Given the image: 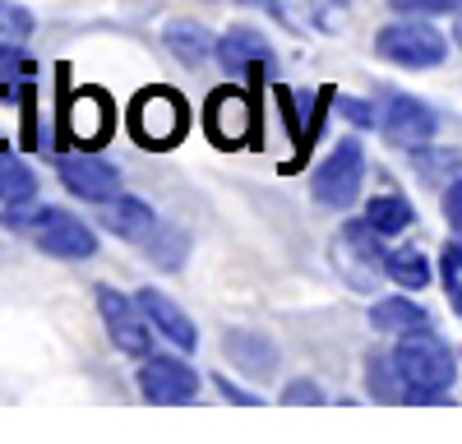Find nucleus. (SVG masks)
Returning a JSON list of instances; mask_svg holds the SVG:
<instances>
[{"label":"nucleus","instance_id":"f257e3e1","mask_svg":"<svg viewBox=\"0 0 462 444\" xmlns=\"http://www.w3.org/2000/svg\"><path fill=\"white\" fill-rule=\"evenodd\" d=\"M393 365H398V380L407 389V398H420V402H435L453 389V352L426 328H411L402 333V343L393 352Z\"/></svg>","mask_w":462,"mask_h":444},{"label":"nucleus","instance_id":"f03ea898","mask_svg":"<svg viewBox=\"0 0 462 444\" xmlns=\"http://www.w3.org/2000/svg\"><path fill=\"white\" fill-rule=\"evenodd\" d=\"M374 51L383 60H393V65H407V69H430L448 56V42H444V32L430 28V23H420L416 14L407 23H389V28H379L374 32Z\"/></svg>","mask_w":462,"mask_h":444},{"label":"nucleus","instance_id":"7ed1b4c3","mask_svg":"<svg viewBox=\"0 0 462 444\" xmlns=\"http://www.w3.org/2000/svg\"><path fill=\"white\" fill-rule=\"evenodd\" d=\"M185 102L167 88H148L134 97L130 106V130L143 148H171L180 134H185Z\"/></svg>","mask_w":462,"mask_h":444},{"label":"nucleus","instance_id":"20e7f679","mask_svg":"<svg viewBox=\"0 0 462 444\" xmlns=\"http://www.w3.org/2000/svg\"><path fill=\"white\" fill-rule=\"evenodd\" d=\"M361 180H365V153H361V143H356V139H342L333 153L315 167L310 190H315L319 204L346 208V204L361 195Z\"/></svg>","mask_w":462,"mask_h":444},{"label":"nucleus","instance_id":"39448f33","mask_svg":"<svg viewBox=\"0 0 462 444\" xmlns=\"http://www.w3.org/2000/svg\"><path fill=\"white\" fill-rule=\"evenodd\" d=\"M389 264V250H383V232H374L370 222H346L342 236H337V269L346 282H356L361 291L374 287V278Z\"/></svg>","mask_w":462,"mask_h":444},{"label":"nucleus","instance_id":"423d86ee","mask_svg":"<svg viewBox=\"0 0 462 444\" xmlns=\"http://www.w3.org/2000/svg\"><path fill=\"white\" fill-rule=\"evenodd\" d=\"M97 310L106 319V333H111L116 347L125 356H148L152 333H148V315L139 310V301H125V296L111 291V287H97Z\"/></svg>","mask_w":462,"mask_h":444},{"label":"nucleus","instance_id":"0eeeda50","mask_svg":"<svg viewBox=\"0 0 462 444\" xmlns=\"http://www.w3.org/2000/svg\"><path fill=\"white\" fill-rule=\"evenodd\" d=\"M56 171L65 180V190L79 195L84 204H111V199H121V171H116L106 158H93V153L60 158Z\"/></svg>","mask_w":462,"mask_h":444},{"label":"nucleus","instance_id":"6e6552de","mask_svg":"<svg viewBox=\"0 0 462 444\" xmlns=\"http://www.w3.org/2000/svg\"><path fill=\"white\" fill-rule=\"evenodd\" d=\"M37 245L56 259H88L97 254V236L88 222H79L65 208H42L37 213Z\"/></svg>","mask_w":462,"mask_h":444},{"label":"nucleus","instance_id":"1a4fd4ad","mask_svg":"<svg viewBox=\"0 0 462 444\" xmlns=\"http://www.w3.org/2000/svg\"><path fill=\"white\" fill-rule=\"evenodd\" d=\"M139 389L148 402H189L199 393V375L176 356H152L139 370Z\"/></svg>","mask_w":462,"mask_h":444},{"label":"nucleus","instance_id":"9d476101","mask_svg":"<svg viewBox=\"0 0 462 444\" xmlns=\"http://www.w3.org/2000/svg\"><path fill=\"white\" fill-rule=\"evenodd\" d=\"M204 125H208L213 143L236 148V143H245V139H250L254 111H250V102H245L236 88H217V93L208 97V106H204Z\"/></svg>","mask_w":462,"mask_h":444},{"label":"nucleus","instance_id":"9b49d317","mask_svg":"<svg viewBox=\"0 0 462 444\" xmlns=\"http://www.w3.org/2000/svg\"><path fill=\"white\" fill-rule=\"evenodd\" d=\"M383 134H389V143L398 148H426L435 139V111L426 102H416V97H393L389 111H383Z\"/></svg>","mask_w":462,"mask_h":444},{"label":"nucleus","instance_id":"f8f14e48","mask_svg":"<svg viewBox=\"0 0 462 444\" xmlns=\"http://www.w3.org/2000/svg\"><path fill=\"white\" fill-rule=\"evenodd\" d=\"M222 352L250 380H268L278 370V347L268 343V333H254V328H231L222 338Z\"/></svg>","mask_w":462,"mask_h":444},{"label":"nucleus","instance_id":"ddd939ff","mask_svg":"<svg viewBox=\"0 0 462 444\" xmlns=\"http://www.w3.org/2000/svg\"><path fill=\"white\" fill-rule=\"evenodd\" d=\"M139 310H143V315H148V324L158 328L162 338H171L176 347H185V352H189V347L199 343V328H195V319H189V315L171 301V296H167V291H158V287H143V291H139Z\"/></svg>","mask_w":462,"mask_h":444},{"label":"nucleus","instance_id":"4468645a","mask_svg":"<svg viewBox=\"0 0 462 444\" xmlns=\"http://www.w3.org/2000/svg\"><path fill=\"white\" fill-rule=\"evenodd\" d=\"M217 60L231 74H245L254 65H273V47H268L254 28H231L222 42H217Z\"/></svg>","mask_w":462,"mask_h":444},{"label":"nucleus","instance_id":"2eb2a0df","mask_svg":"<svg viewBox=\"0 0 462 444\" xmlns=\"http://www.w3.org/2000/svg\"><path fill=\"white\" fill-rule=\"evenodd\" d=\"M106 227H111L116 236H121V241H143V236H152V227H158V213H152L143 199L121 195V199H111Z\"/></svg>","mask_w":462,"mask_h":444},{"label":"nucleus","instance_id":"dca6fc26","mask_svg":"<svg viewBox=\"0 0 462 444\" xmlns=\"http://www.w3.org/2000/svg\"><path fill=\"white\" fill-rule=\"evenodd\" d=\"M370 324L379 333H411V328H426L430 315L420 310L416 301H407V296H389V301H374L370 306Z\"/></svg>","mask_w":462,"mask_h":444},{"label":"nucleus","instance_id":"f3484780","mask_svg":"<svg viewBox=\"0 0 462 444\" xmlns=\"http://www.w3.org/2000/svg\"><path fill=\"white\" fill-rule=\"evenodd\" d=\"M162 42H167V51H171L176 60H185V65H199L208 51H217V47H213V37H208V28H199V23H185V19L167 23Z\"/></svg>","mask_w":462,"mask_h":444},{"label":"nucleus","instance_id":"a211bd4d","mask_svg":"<svg viewBox=\"0 0 462 444\" xmlns=\"http://www.w3.org/2000/svg\"><path fill=\"white\" fill-rule=\"evenodd\" d=\"M111 125V111H106V97L102 93H79L69 106V130L79 134L84 143H97Z\"/></svg>","mask_w":462,"mask_h":444},{"label":"nucleus","instance_id":"6ab92c4d","mask_svg":"<svg viewBox=\"0 0 462 444\" xmlns=\"http://www.w3.org/2000/svg\"><path fill=\"white\" fill-rule=\"evenodd\" d=\"M411 204L402 199V195H374L370 199V208H365V222L374 232H383V236H398V232H407L411 227Z\"/></svg>","mask_w":462,"mask_h":444},{"label":"nucleus","instance_id":"aec40b11","mask_svg":"<svg viewBox=\"0 0 462 444\" xmlns=\"http://www.w3.org/2000/svg\"><path fill=\"white\" fill-rule=\"evenodd\" d=\"M383 273H389L393 282H402L407 291H420L430 282V259L420 254L416 245H402V250H389V264H383Z\"/></svg>","mask_w":462,"mask_h":444},{"label":"nucleus","instance_id":"412c9836","mask_svg":"<svg viewBox=\"0 0 462 444\" xmlns=\"http://www.w3.org/2000/svg\"><path fill=\"white\" fill-rule=\"evenodd\" d=\"M365 389H370V398H379V402H398V398H407V389H402V380H398V365H393V361H383V356H370Z\"/></svg>","mask_w":462,"mask_h":444},{"label":"nucleus","instance_id":"4be33fe9","mask_svg":"<svg viewBox=\"0 0 462 444\" xmlns=\"http://www.w3.org/2000/svg\"><path fill=\"white\" fill-rule=\"evenodd\" d=\"M180 254H185V236L158 222V236L148 241V259H152V264H162V269H176Z\"/></svg>","mask_w":462,"mask_h":444},{"label":"nucleus","instance_id":"5701e85b","mask_svg":"<svg viewBox=\"0 0 462 444\" xmlns=\"http://www.w3.org/2000/svg\"><path fill=\"white\" fill-rule=\"evenodd\" d=\"M0 195H10V204H19V199H28V195H32V176H28V167H23V162L0 158Z\"/></svg>","mask_w":462,"mask_h":444},{"label":"nucleus","instance_id":"b1692460","mask_svg":"<svg viewBox=\"0 0 462 444\" xmlns=\"http://www.w3.org/2000/svg\"><path fill=\"white\" fill-rule=\"evenodd\" d=\"M444 287H448V301L462 315V245H448L444 254Z\"/></svg>","mask_w":462,"mask_h":444},{"label":"nucleus","instance_id":"393cba45","mask_svg":"<svg viewBox=\"0 0 462 444\" xmlns=\"http://www.w3.org/2000/svg\"><path fill=\"white\" fill-rule=\"evenodd\" d=\"M28 32H32V14L0 0V37H28Z\"/></svg>","mask_w":462,"mask_h":444},{"label":"nucleus","instance_id":"a878e982","mask_svg":"<svg viewBox=\"0 0 462 444\" xmlns=\"http://www.w3.org/2000/svg\"><path fill=\"white\" fill-rule=\"evenodd\" d=\"M398 14H453L462 0H389Z\"/></svg>","mask_w":462,"mask_h":444},{"label":"nucleus","instance_id":"bb28decb","mask_svg":"<svg viewBox=\"0 0 462 444\" xmlns=\"http://www.w3.org/2000/svg\"><path fill=\"white\" fill-rule=\"evenodd\" d=\"M444 217H448V232L462 241V180H453L444 190Z\"/></svg>","mask_w":462,"mask_h":444},{"label":"nucleus","instance_id":"cd10ccee","mask_svg":"<svg viewBox=\"0 0 462 444\" xmlns=\"http://www.w3.org/2000/svg\"><path fill=\"white\" fill-rule=\"evenodd\" d=\"M282 402H324V389L315 380H291L282 389Z\"/></svg>","mask_w":462,"mask_h":444},{"label":"nucleus","instance_id":"c85d7f7f","mask_svg":"<svg viewBox=\"0 0 462 444\" xmlns=\"http://www.w3.org/2000/svg\"><path fill=\"white\" fill-rule=\"evenodd\" d=\"M342 111H346V116H352L361 130L379 125V111H370V102H361V97H342Z\"/></svg>","mask_w":462,"mask_h":444},{"label":"nucleus","instance_id":"c756f323","mask_svg":"<svg viewBox=\"0 0 462 444\" xmlns=\"http://www.w3.org/2000/svg\"><path fill=\"white\" fill-rule=\"evenodd\" d=\"M217 389H222L231 402H259V398H254V393H245L241 384H231V375H217Z\"/></svg>","mask_w":462,"mask_h":444}]
</instances>
